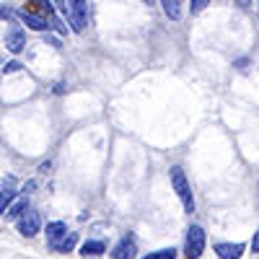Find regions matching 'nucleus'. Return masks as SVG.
Returning <instances> with one entry per match:
<instances>
[{
  "instance_id": "f257e3e1",
  "label": "nucleus",
  "mask_w": 259,
  "mask_h": 259,
  "mask_svg": "<svg viewBox=\"0 0 259 259\" xmlns=\"http://www.w3.org/2000/svg\"><path fill=\"white\" fill-rule=\"evenodd\" d=\"M171 187L177 189V194H179V200H182V205H184V212H194V197H192V187H189V182H187V177H184V168L182 166H171Z\"/></svg>"
},
{
  "instance_id": "f8f14e48",
  "label": "nucleus",
  "mask_w": 259,
  "mask_h": 259,
  "mask_svg": "<svg viewBox=\"0 0 259 259\" xmlns=\"http://www.w3.org/2000/svg\"><path fill=\"white\" fill-rule=\"evenodd\" d=\"M26 210H29V202H26V200H13V205L6 210V218H8V221H18Z\"/></svg>"
},
{
  "instance_id": "5701e85b",
  "label": "nucleus",
  "mask_w": 259,
  "mask_h": 259,
  "mask_svg": "<svg viewBox=\"0 0 259 259\" xmlns=\"http://www.w3.org/2000/svg\"><path fill=\"white\" fill-rule=\"evenodd\" d=\"M47 41H50L52 47H60V39H55V36H47Z\"/></svg>"
},
{
  "instance_id": "aec40b11",
  "label": "nucleus",
  "mask_w": 259,
  "mask_h": 259,
  "mask_svg": "<svg viewBox=\"0 0 259 259\" xmlns=\"http://www.w3.org/2000/svg\"><path fill=\"white\" fill-rule=\"evenodd\" d=\"M246 65H249V60H246V57H241V60H236V68H239V70H246Z\"/></svg>"
},
{
  "instance_id": "1a4fd4ad",
  "label": "nucleus",
  "mask_w": 259,
  "mask_h": 259,
  "mask_svg": "<svg viewBox=\"0 0 259 259\" xmlns=\"http://www.w3.org/2000/svg\"><path fill=\"white\" fill-rule=\"evenodd\" d=\"M75 244H78V233H65L62 239H57V241H52V244H50V249H52V251H57V254H68Z\"/></svg>"
},
{
  "instance_id": "4be33fe9",
  "label": "nucleus",
  "mask_w": 259,
  "mask_h": 259,
  "mask_svg": "<svg viewBox=\"0 0 259 259\" xmlns=\"http://www.w3.org/2000/svg\"><path fill=\"white\" fill-rule=\"evenodd\" d=\"M236 6H239V8H249L251 0H236Z\"/></svg>"
},
{
  "instance_id": "6e6552de",
  "label": "nucleus",
  "mask_w": 259,
  "mask_h": 259,
  "mask_svg": "<svg viewBox=\"0 0 259 259\" xmlns=\"http://www.w3.org/2000/svg\"><path fill=\"white\" fill-rule=\"evenodd\" d=\"M212 249L221 259H239L244 254V244H215Z\"/></svg>"
},
{
  "instance_id": "f3484780",
  "label": "nucleus",
  "mask_w": 259,
  "mask_h": 259,
  "mask_svg": "<svg viewBox=\"0 0 259 259\" xmlns=\"http://www.w3.org/2000/svg\"><path fill=\"white\" fill-rule=\"evenodd\" d=\"M207 3H210V0H192V3H189V11H192V16H194V13H200V11H202Z\"/></svg>"
},
{
  "instance_id": "412c9836",
  "label": "nucleus",
  "mask_w": 259,
  "mask_h": 259,
  "mask_svg": "<svg viewBox=\"0 0 259 259\" xmlns=\"http://www.w3.org/2000/svg\"><path fill=\"white\" fill-rule=\"evenodd\" d=\"M13 16V8H0V18H11Z\"/></svg>"
},
{
  "instance_id": "9d476101",
  "label": "nucleus",
  "mask_w": 259,
  "mask_h": 259,
  "mask_svg": "<svg viewBox=\"0 0 259 259\" xmlns=\"http://www.w3.org/2000/svg\"><path fill=\"white\" fill-rule=\"evenodd\" d=\"M65 233H68V226H65L62 221L47 223V231H45V236H47V241H50V244H52V241H57V239H62Z\"/></svg>"
},
{
  "instance_id": "20e7f679",
  "label": "nucleus",
  "mask_w": 259,
  "mask_h": 259,
  "mask_svg": "<svg viewBox=\"0 0 259 259\" xmlns=\"http://www.w3.org/2000/svg\"><path fill=\"white\" fill-rule=\"evenodd\" d=\"M16 228H18V233H21V236H26V239L36 236V233H39V228H41V218H39V212L26 210V212L16 221Z\"/></svg>"
},
{
  "instance_id": "9b49d317",
  "label": "nucleus",
  "mask_w": 259,
  "mask_h": 259,
  "mask_svg": "<svg viewBox=\"0 0 259 259\" xmlns=\"http://www.w3.org/2000/svg\"><path fill=\"white\" fill-rule=\"evenodd\" d=\"M106 251V241H85L83 246H80V254L89 259V256H99V254H104Z\"/></svg>"
},
{
  "instance_id": "b1692460",
  "label": "nucleus",
  "mask_w": 259,
  "mask_h": 259,
  "mask_svg": "<svg viewBox=\"0 0 259 259\" xmlns=\"http://www.w3.org/2000/svg\"><path fill=\"white\" fill-rule=\"evenodd\" d=\"M145 3H148V6H153V0H145Z\"/></svg>"
},
{
  "instance_id": "39448f33",
  "label": "nucleus",
  "mask_w": 259,
  "mask_h": 259,
  "mask_svg": "<svg viewBox=\"0 0 259 259\" xmlns=\"http://www.w3.org/2000/svg\"><path fill=\"white\" fill-rule=\"evenodd\" d=\"M135 254H138V241L133 233H124L112 249V259H135Z\"/></svg>"
},
{
  "instance_id": "423d86ee",
  "label": "nucleus",
  "mask_w": 259,
  "mask_h": 259,
  "mask_svg": "<svg viewBox=\"0 0 259 259\" xmlns=\"http://www.w3.org/2000/svg\"><path fill=\"white\" fill-rule=\"evenodd\" d=\"M26 47V34L21 26H11L8 34H6V50H11L13 55H18L21 50Z\"/></svg>"
},
{
  "instance_id": "f03ea898",
  "label": "nucleus",
  "mask_w": 259,
  "mask_h": 259,
  "mask_svg": "<svg viewBox=\"0 0 259 259\" xmlns=\"http://www.w3.org/2000/svg\"><path fill=\"white\" fill-rule=\"evenodd\" d=\"M65 16L73 31H83L89 26V0H65Z\"/></svg>"
},
{
  "instance_id": "0eeeda50",
  "label": "nucleus",
  "mask_w": 259,
  "mask_h": 259,
  "mask_svg": "<svg viewBox=\"0 0 259 259\" xmlns=\"http://www.w3.org/2000/svg\"><path fill=\"white\" fill-rule=\"evenodd\" d=\"M18 18L24 21L29 29H34V31H50V29H52L50 18H41V16H36V13H31V11H18Z\"/></svg>"
},
{
  "instance_id": "dca6fc26",
  "label": "nucleus",
  "mask_w": 259,
  "mask_h": 259,
  "mask_svg": "<svg viewBox=\"0 0 259 259\" xmlns=\"http://www.w3.org/2000/svg\"><path fill=\"white\" fill-rule=\"evenodd\" d=\"M143 259H177V249L171 246V249H158L153 254H145Z\"/></svg>"
},
{
  "instance_id": "4468645a",
  "label": "nucleus",
  "mask_w": 259,
  "mask_h": 259,
  "mask_svg": "<svg viewBox=\"0 0 259 259\" xmlns=\"http://www.w3.org/2000/svg\"><path fill=\"white\" fill-rule=\"evenodd\" d=\"M31 8H36L41 13V18H52L55 16V8H52L50 0H31Z\"/></svg>"
},
{
  "instance_id": "7ed1b4c3",
  "label": "nucleus",
  "mask_w": 259,
  "mask_h": 259,
  "mask_svg": "<svg viewBox=\"0 0 259 259\" xmlns=\"http://www.w3.org/2000/svg\"><path fill=\"white\" fill-rule=\"evenodd\" d=\"M205 249V231L202 226H189L187 231V241H184V254L187 259H200Z\"/></svg>"
},
{
  "instance_id": "2eb2a0df",
  "label": "nucleus",
  "mask_w": 259,
  "mask_h": 259,
  "mask_svg": "<svg viewBox=\"0 0 259 259\" xmlns=\"http://www.w3.org/2000/svg\"><path fill=\"white\" fill-rule=\"evenodd\" d=\"M13 200H16V192H13V189L0 192V215H6V210L13 205Z\"/></svg>"
},
{
  "instance_id": "ddd939ff",
  "label": "nucleus",
  "mask_w": 259,
  "mask_h": 259,
  "mask_svg": "<svg viewBox=\"0 0 259 259\" xmlns=\"http://www.w3.org/2000/svg\"><path fill=\"white\" fill-rule=\"evenodd\" d=\"M161 6H163V13H166L171 21H179V16H182L179 0H161Z\"/></svg>"
},
{
  "instance_id": "a211bd4d",
  "label": "nucleus",
  "mask_w": 259,
  "mask_h": 259,
  "mask_svg": "<svg viewBox=\"0 0 259 259\" xmlns=\"http://www.w3.org/2000/svg\"><path fill=\"white\" fill-rule=\"evenodd\" d=\"M21 68H24V65H21L18 60H11V62L3 65V73H16V70H21Z\"/></svg>"
},
{
  "instance_id": "6ab92c4d",
  "label": "nucleus",
  "mask_w": 259,
  "mask_h": 259,
  "mask_svg": "<svg viewBox=\"0 0 259 259\" xmlns=\"http://www.w3.org/2000/svg\"><path fill=\"white\" fill-rule=\"evenodd\" d=\"M251 251H254V254H259V231L254 233V239H251Z\"/></svg>"
}]
</instances>
